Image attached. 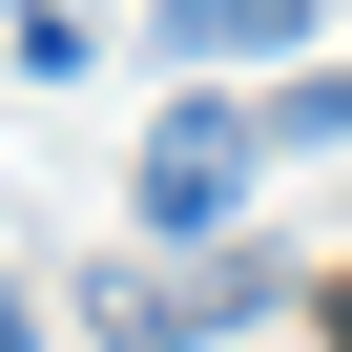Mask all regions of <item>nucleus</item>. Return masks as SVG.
I'll return each instance as SVG.
<instances>
[{"label":"nucleus","instance_id":"nucleus-1","mask_svg":"<svg viewBox=\"0 0 352 352\" xmlns=\"http://www.w3.org/2000/svg\"><path fill=\"white\" fill-rule=\"evenodd\" d=\"M270 290H290L270 249H104L83 311H104V352H208V331H249Z\"/></svg>","mask_w":352,"mask_h":352},{"label":"nucleus","instance_id":"nucleus-5","mask_svg":"<svg viewBox=\"0 0 352 352\" xmlns=\"http://www.w3.org/2000/svg\"><path fill=\"white\" fill-rule=\"evenodd\" d=\"M331 352H352V290H331Z\"/></svg>","mask_w":352,"mask_h":352},{"label":"nucleus","instance_id":"nucleus-2","mask_svg":"<svg viewBox=\"0 0 352 352\" xmlns=\"http://www.w3.org/2000/svg\"><path fill=\"white\" fill-rule=\"evenodd\" d=\"M249 166H270L249 104H166V124H145V187H124V249H208V228L249 208Z\"/></svg>","mask_w":352,"mask_h":352},{"label":"nucleus","instance_id":"nucleus-4","mask_svg":"<svg viewBox=\"0 0 352 352\" xmlns=\"http://www.w3.org/2000/svg\"><path fill=\"white\" fill-rule=\"evenodd\" d=\"M0 352H42V311H21V270H0Z\"/></svg>","mask_w":352,"mask_h":352},{"label":"nucleus","instance_id":"nucleus-3","mask_svg":"<svg viewBox=\"0 0 352 352\" xmlns=\"http://www.w3.org/2000/svg\"><path fill=\"white\" fill-rule=\"evenodd\" d=\"M311 21H331V0H145V42H166V63H290Z\"/></svg>","mask_w":352,"mask_h":352}]
</instances>
